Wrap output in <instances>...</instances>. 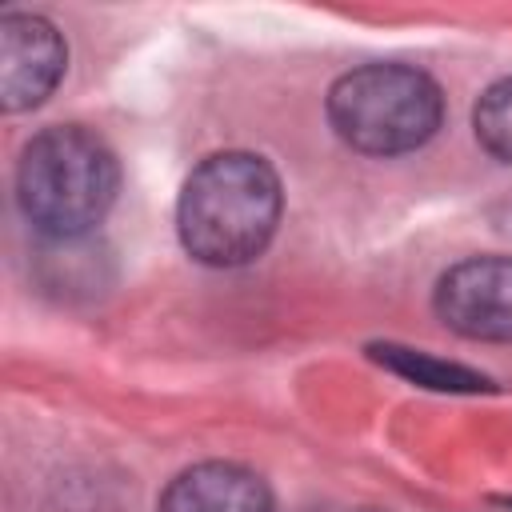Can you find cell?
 <instances>
[{"label":"cell","mask_w":512,"mask_h":512,"mask_svg":"<svg viewBox=\"0 0 512 512\" xmlns=\"http://www.w3.org/2000/svg\"><path fill=\"white\" fill-rule=\"evenodd\" d=\"M280 220V180L256 152H216L192 168L176 204L180 244L192 260L236 268L264 252Z\"/></svg>","instance_id":"1"},{"label":"cell","mask_w":512,"mask_h":512,"mask_svg":"<svg viewBox=\"0 0 512 512\" xmlns=\"http://www.w3.org/2000/svg\"><path fill=\"white\" fill-rule=\"evenodd\" d=\"M116 156L80 124H56L24 144L16 200L28 224L52 240H76L104 220L116 200Z\"/></svg>","instance_id":"2"},{"label":"cell","mask_w":512,"mask_h":512,"mask_svg":"<svg viewBox=\"0 0 512 512\" xmlns=\"http://www.w3.org/2000/svg\"><path fill=\"white\" fill-rule=\"evenodd\" d=\"M444 116V96L432 76L408 64H364L340 76L328 92V120L344 144L368 156L420 148Z\"/></svg>","instance_id":"3"},{"label":"cell","mask_w":512,"mask_h":512,"mask_svg":"<svg viewBox=\"0 0 512 512\" xmlns=\"http://www.w3.org/2000/svg\"><path fill=\"white\" fill-rule=\"evenodd\" d=\"M440 320L468 340H512V256H472L436 284Z\"/></svg>","instance_id":"4"},{"label":"cell","mask_w":512,"mask_h":512,"mask_svg":"<svg viewBox=\"0 0 512 512\" xmlns=\"http://www.w3.org/2000/svg\"><path fill=\"white\" fill-rule=\"evenodd\" d=\"M64 40L44 16L8 12L0 20V104L8 112L36 108L64 76Z\"/></svg>","instance_id":"5"},{"label":"cell","mask_w":512,"mask_h":512,"mask_svg":"<svg viewBox=\"0 0 512 512\" xmlns=\"http://www.w3.org/2000/svg\"><path fill=\"white\" fill-rule=\"evenodd\" d=\"M156 512H272V492L256 472L208 460L180 472L164 488Z\"/></svg>","instance_id":"6"},{"label":"cell","mask_w":512,"mask_h":512,"mask_svg":"<svg viewBox=\"0 0 512 512\" xmlns=\"http://www.w3.org/2000/svg\"><path fill=\"white\" fill-rule=\"evenodd\" d=\"M372 352H376L380 364H388V368H396V372H404L408 380L428 384V388H448V392L484 388V376H476V372H468V368H460V364H440V360H428V356H420V352L392 348V344L372 348Z\"/></svg>","instance_id":"7"},{"label":"cell","mask_w":512,"mask_h":512,"mask_svg":"<svg viewBox=\"0 0 512 512\" xmlns=\"http://www.w3.org/2000/svg\"><path fill=\"white\" fill-rule=\"evenodd\" d=\"M476 140L504 164H512V76L496 80L476 104Z\"/></svg>","instance_id":"8"}]
</instances>
